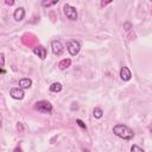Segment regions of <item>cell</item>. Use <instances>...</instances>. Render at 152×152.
<instances>
[{
  "label": "cell",
  "instance_id": "6",
  "mask_svg": "<svg viewBox=\"0 0 152 152\" xmlns=\"http://www.w3.org/2000/svg\"><path fill=\"white\" fill-rule=\"evenodd\" d=\"M51 48H52V52L55 55L59 56V55L63 53V50L64 49H63V45H62V43L59 40H52L51 42Z\"/></svg>",
  "mask_w": 152,
  "mask_h": 152
},
{
  "label": "cell",
  "instance_id": "1",
  "mask_svg": "<svg viewBox=\"0 0 152 152\" xmlns=\"http://www.w3.org/2000/svg\"><path fill=\"white\" fill-rule=\"evenodd\" d=\"M113 133H114L116 137H119V138H121V139H124V140H131V139L134 137L133 131H132L128 126L122 125V124L115 125V126L113 127Z\"/></svg>",
  "mask_w": 152,
  "mask_h": 152
},
{
  "label": "cell",
  "instance_id": "17",
  "mask_svg": "<svg viewBox=\"0 0 152 152\" xmlns=\"http://www.w3.org/2000/svg\"><path fill=\"white\" fill-rule=\"evenodd\" d=\"M13 152H23V150H21L20 147H15V148L13 150Z\"/></svg>",
  "mask_w": 152,
  "mask_h": 152
},
{
  "label": "cell",
  "instance_id": "13",
  "mask_svg": "<svg viewBox=\"0 0 152 152\" xmlns=\"http://www.w3.org/2000/svg\"><path fill=\"white\" fill-rule=\"evenodd\" d=\"M93 115H94V118H96V119H100V118H102V115H103V112H102V109H101V108L96 107V108H94V110H93Z\"/></svg>",
  "mask_w": 152,
  "mask_h": 152
},
{
  "label": "cell",
  "instance_id": "15",
  "mask_svg": "<svg viewBox=\"0 0 152 152\" xmlns=\"http://www.w3.org/2000/svg\"><path fill=\"white\" fill-rule=\"evenodd\" d=\"M56 4H57V1H43L42 2V5L44 7H49V6H52V5H56Z\"/></svg>",
  "mask_w": 152,
  "mask_h": 152
},
{
  "label": "cell",
  "instance_id": "20",
  "mask_svg": "<svg viewBox=\"0 0 152 152\" xmlns=\"http://www.w3.org/2000/svg\"><path fill=\"white\" fill-rule=\"evenodd\" d=\"M125 26H126V27H127V28H126V30H129V27H131V25H129V24H128V23H126V24H125Z\"/></svg>",
  "mask_w": 152,
  "mask_h": 152
},
{
  "label": "cell",
  "instance_id": "22",
  "mask_svg": "<svg viewBox=\"0 0 152 152\" xmlns=\"http://www.w3.org/2000/svg\"><path fill=\"white\" fill-rule=\"evenodd\" d=\"M150 131H151V132H152V127H150Z\"/></svg>",
  "mask_w": 152,
  "mask_h": 152
},
{
  "label": "cell",
  "instance_id": "9",
  "mask_svg": "<svg viewBox=\"0 0 152 152\" xmlns=\"http://www.w3.org/2000/svg\"><path fill=\"white\" fill-rule=\"evenodd\" d=\"M120 77H121L122 81H129L131 77H132L131 70H129L127 66H122L121 70H120Z\"/></svg>",
  "mask_w": 152,
  "mask_h": 152
},
{
  "label": "cell",
  "instance_id": "12",
  "mask_svg": "<svg viewBox=\"0 0 152 152\" xmlns=\"http://www.w3.org/2000/svg\"><path fill=\"white\" fill-rule=\"evenodd\" d=\"M61 90H62V84L59 82H55L50 86V91L52 93H59Z\"/></svg>",
  "mask_w": 152,
  "mask_h": 152
},
{
  "label": "cell",
  "instance_id": "11",
  "mask_svg": "<svg viewBox=\"0 0 152 152\" xmlns=\"http://www.w3.org/2000/svg\"><path fill=\"white\" fill-rule=\"evenodd\" d=\"M70 64H71V61H70L69 58H64V59H62V61L58 63V68H59L61 70H64V69L69 68Z\"/></svg>",
  "mask_w": 152,
  "mask_h": 152
},
{
  "label": "cell",
  "instance_id": "2",
  "mask_svg": "<svg viewBox=\"0 0 152 152\" xmlns=\"http://www.w3.org/2000/svg\"><path fill=\"white\" fill-rule=\"evenodd\" d=\"M34 109L40 113H51L52 112V104L49 101L42 100L34 103Z\"/></svg>",
  "mask_w": 152,
  "mask_h": 152
},
{
  "label": "cell",
  "instance_id": "18",
  "mask_svg": "<svg viewBox=\"0 0 152 152\" xmlns=\"http://www.w3.org/2000/svg\"><path fill=\"white\" fill-rule=\"evenodd\" d=\"M4 62H5V58H4V53H1V65L4 66Z\"/></svg>",
  "mask_w": 152,
  "mask_h": 152
},
{
  "label": "cell",
  "instance_id": "21",
  "mask_svg": "<svg viewBox=\"0 0 152 152\" xmlns=\"http://www.w3.org/2000/svg\"><path fill=\"white\" fill-rule=\"evenodd\" d=\"M83 152H89V150H87V148H84V150H83Z\"/></svg>",
  "mask_w": 152,
  "mask_h": 152
},
{
  "label": "cell",
  "instance_id": "14",
  "mask_svg": "<svg viewBox=\"0 0 152 152\" xmlns=\"http://www.w3.org/2000/svg\"><path fill=\"white\" fill-rule=\"evenodd\" d=\"M131 152H145L140 146H138V145H132V147H131Z\"/></svg>",
  "mask_w": 152,
  "mask_h": 152
},
{
  "label": "cell",
  "instance_id": "8",
  "mask_svg": "<svg viewBox=\"0 0 152 152\" xmlns=\"http://www.w3.org/2000/svg\"><path fill=\"white\" fill-rule=\"evenodd\" d=\"M24 17H25V10H24V7H18L14 11V13H13V18H14L15 21H21L24 19Z\"/></svg>",
  "mask_w": 152,
  "mask_h": 152
},
{
  "label": "cell",
  "instance_id": "3",
  "mask_svg": "<svg viewBox=\"0 0 152 152\" xmlns=\"http://www.w3.org/2000/svg\"><path fill=\"white\" fill-rule=\"evenodd\" d=\"M66 49L71 56H76L81 50V44H80V42H77L75 39H71L66 43Z\"/></svg>",
  "mask_w": 152,
  "mask_h": 152
},
{
  "label": "cell",
  "instance_id": "4",
  "mask_svg": "<svg viewBox=\"0 0 152 152\" xmlns=\"http://www.w3.org/2000/svg\"><path fill=\"white\" fill-rule=\"evenodd\" d=\"M63 11H64V14L66 15L68 19H70V20H76V19H77V11H76V8L72 7L71 5L65 4V5L63 6Z\"/></svg>",
  "mask_w": 152,
  "mask_h": 152
},
{
  "label": "cell",
  "instance_id": "16",
  "mask_svg": "<svg viewBox=\"0 0 152 152\" xmlns=\"http://www.w3.org/2000/svg\"><path fill=\"white\" fill-rule=\"evenodd\" d=\"M76 124H77V125H78L80 127H82V128H84V129L87 128V127H86V125L83 124V121H82V120H80V119H77V120H76Z\"/></svg>",
  "mask_w": 152,
  "mask_h": 152
},
{
  "label": "cell",
  "instance_id": "19",
  "mask_svg": "<svg viewBox=\"0 0 152 152\" xmlns=\"http://www.w3.org/2000/svg\"><path fill=\"white\" fill-rule=\"evenodd\" d=\"M5 2H6L7 5H13V4H14V1H8V0H6Z\"/></svg>",
  "mask_w": 152,
  "mask_h": 152
},
{
  "label": "cell",
  "instance_id": "7",
  "mask_svg": "<svg viewBox=\"0 0 152 152\" xmlns=\"http://www.w3.org/2000/svg\"><path fill=\"white\" fill-rule=\"evenodd\" d=\"M33 52L40 58V59H44L46 57V49L43 46V45H37L36 48H33Z\"/></svg>",
  "mask_w": 152,
  "mask_h": 152
},
{
  "label": "cell",
  "instance_id": "10",
  "mask_svg": "<svg viewBox=\"0 0 152 152\" xmlns=\"http://www.w3.org/2000/svg\"><path fill=\"white\" fill-rule=\"evenodd\" d=\"M32 86V81L30 80V78H21V80H19V87L21 88V89H28L30 87Z\"/></svg>",
  "mask_w": 152,
  "mask_h": 152
},
{
  "label": "cell",
  "instance_id": "5",
  "mask_svg": "<svg viewBox=\"0 0 152 152\" xmlns=\"http://www.w3.org/2000/svg\"><path fill=\"white\" fill-rule=\"evenodd\" d=\"M10 95H11V97H13L15 100H21V99H24V95L25 94H24V90L20 87H15V88H12L11 89Z\"/></svg>",
  "mask_w": 152,
  "mask_h": 152
}]
</instances>
